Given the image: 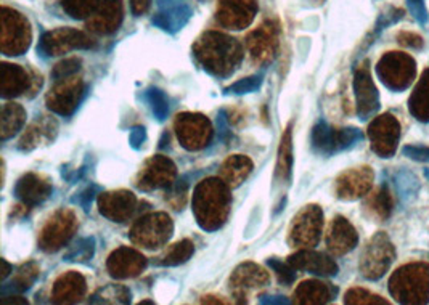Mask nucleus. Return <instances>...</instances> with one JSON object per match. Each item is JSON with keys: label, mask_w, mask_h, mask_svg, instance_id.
I'll return each mask as SVG.
<instances>
[{"label": "nucleus", "mask_w": 429, "mask_h": 305, "mask_svg": "<svg viewBox=\"0 0 429 305\" xmlns=\"http://www.w3.org/2000/svg\"><path fill=\"white\" fill-rule=\"evenodd\" d=\"M31 26L20 11L2 8V53L8 57L21 55L31 44Z\"/></svg>", "instance_id": "7ed1b4c3"}, {"label": "nucleus", "mask_w": 429, "mask_h": 305, "mask_svg": "<svg viewBox=\"0 0 429 305\" xmlns=\"http://www.w3.org/2000/svg\"><path fill=\"white\" fill-rule=\"evenodd\" d=\"M261 76H253V77H246V79H241L235 82L234 86H230L227 88V92L230 93H251L254 91H258V88L261 87Z\"/></svg>", "instance_id": "58836bf2"}, {"label": "nucleus", "mask_w": 429, "mask_h": 305, "mask_svg": "<svg viewBox=\"0 0 429 305\" xmlns=\"http://www.w3.org/2000/svg\"><path fill=\"white\" fill-rule=\"evenodd\" d=\"M176 132L183 148L195 151L210 145L212 139V125L202 115L183 113L176 119Z\"/></svg>", "instance_id": "0eeeda50"}, {"label": "nucleus", "mask_w": 429, "mask_h": 305, "mask_svg": "<svg viewBox=\"0 0 429 305\" xmlns=\"http://www.w3.org/2000/svg\"><path fill=\"white\" fill-rule=\"evenodd\" d=\"M195 253V244L190 239H182L181 243H177L172 246L166 255L161 260V265L164 267H176L185 262L193 255Z\"/></svg>", "instance_id": "7c9ffc66"}, {"label": "nucleus", "mask_w": 429, "mask_h": 305, "mask_svg": "<svg viewBox=\"0 0 429 305\" xmlns=\"http://www.w3.org/2000/svg\"><path fill=\"white\" fill-rule=\"evenodd\" d=\"M124 16L122 0H103L97 11L87 21V28L95 34H111L119 29Z\"/></svg>", "instance_id": "a211bd4d"}, {"label": "nucleus", "mask_w": 429, "mask_h": 305, "mask_svg": "<svg viewBox=\"0 0 429 305\" xmlns=\"http://www.w3.org/2000/svg\"><path fill=\"white\" fill-rule=\"evenodd\" d=\"M148 101H150L154 116H156L159 121H163L169 111V105H168V98H166V95L161 91H158V88H150V91H148Z\"/></svg>", "instance_id": "f704fd0d"}, {"label": "nucleus", "mask_w": 429, "mask_h": 305, "mask_svg": "<svg viewBox=\"0 0 429 305\" xmlns=\"http://www.w3.org/2000/svg\"><path fill=\"white\" fill-rule=\"evenodd\" d=\"M16 198L23 202V206L33 207L44 202L52 195V185L45 177L38 173H26L18 180L15 187Z\"/></svg>", "instance_id": "6ab92c4d"}, {"label": "nucleus", "mask_w": 429, "mask_h": 305, "mask_svg": "<svg viewBox=\"0 0 429 305\" xmlns=\"http://www.w3.org/2000/svg\"><path fill=\"white\" fill-rule=\"evenodd\" d=\"M258 11V0H220L217 20L230 29H243L249 26Z\"/></svg>", "instance_id": "4468645a"}, {"label": "nucleus", "mask_w": 429, "mask_h": 305, "mask_svg": "<svg viewBox=\"0 0 429 305\" xmlns=\"http://www.w3.org/2000/svg\"><path fill=\"white\" fill-rule=\"evenodd\" d=\"M57 132L58 122L55 119L42 116L25 130L20 143H18V148H20L21 151H31V149H35L42 145V143L53 142V139L57 137Z\"/></svg>", "instance_id": "412c9836"}, {"label": "nucleus", "mask_w": 429, "mask_h": 305, "mask_svg": "<svg viewBox=\"0 0 429 305\" xmlns=\"http://www.w3.org/2000/svg\"><path fill=\"white\" fill-rule=\"evenodd\" d=\"M106 267H108L111 277L119 280L134 278L145 270L147 259L139 251L130 248H119L110 255Z\"/></svg>", "instance_id": "f3484780"}, {"label": "nucleus", "mask_w": 429, "mask_h": 305, "mask_svg": "<svg viewBox=\"0 0 429 305\" xmlns=\"http://www.w3.org/2000/svg\"><path fill=\"white\" fill-rule=\"evenodd\" d=\"M103 0H62L63 10L71 18H76V20H84V18L92 16L97 8L100 7V4Z\"/></svg>", "instance_id": "2f4dec72"}, {"label": "nucleus", "mask_w": 429, "mask_h": 305, "mask_svg": "<svg viewBox=\"0 0 429 305\" xmlns=\"http://www.w3.org/2000/svg\"><path fill=\"white\" fill-rule=\"evenodd\" d=\"M288 262L291 267L296 268V270H306L315 275L338 273V265L330 259V257L319 253H312V251H299V253L291 255Z\"/></svg>", "instance_id": "4be33fe9"}, {"label": "nucleus", "mask_w": 429, "mask_h": 305, "mask_svg": "<svg viewBox=\"0 0 429 305\" xmlns=\"http://www.w3.org/2000/svg\"><path fill=\"white\" fill-rule=\"evenodd\" d=\"M355 93H357V103H359V115L362 119H365L368 113L378 108V93L377 88L373 87L370 74L367 69H362L355 74Z\"/></svg>", "instance_id": "5701e85b"}, {"label": "nucleus", "mask_w": 429, "mask_h": 305, "mask_svg": "<svg viewBox=\"0 0 429 305\" xmlns=\"http://www.w3.org/2000/svg\"><path fill=\"white\" fill-rule=\"evenodd\" d=\"M363 139L359 129H331L328 124L319 122L312 130V146L319 153L331 154L353 146Z\"/></svg>", "instance_id": "1a4fd4ad"}, {"label": "nucleus", "mask_w": 429, "mask_h": 305, "mask_svg": "<svg viewBox=\"0 0 429 305\" xmlns=\"http://www.w3.org/2000/svg\"><path fill=\"white\" fill-rule=\"evenodd\" d=\"M293 132H291V125L285 129L278 148V159H277V172L275 175L282 182L290 180L291 169H293Z\"/></svg>", "instance_id": "cd10ccee"}, {"label": "nucleus", "mask_w": 429, "mask_h": 305, "mask_svg": "<svg viewBox=\"0 0 429 305\" xmlns=\"http://www.w3.org/2000/svg\"><path fill=\"white\" fill-rule=\"evenodd\" d=\"M370 172L368 171H353L345 172L338 180V193L344 200H354L362 196L370 187Z\"/></svg>", "instance_id": "a878e982"}, {"label": "nucleus", "mask_w": 429, "mask_h": 305, "mask_svg": "<svg viewBox=\"0 0 429 305\" xmlns=\"http://www.w3.org/2000/svg\"><path fill=\"white\" fill-rule=\"evenodd\" d=\"M93 195H95V187L87 188V190H84L79 195V198H77V201H79V205L84 206V209H88V206H91V202L93 200Z\"/></svg>", "instance_id": "37998d69"}, {"label": "nucleus", "mask_w": 429, "mask_h": 305, "mask_svg": "<svg viewBox=\"0 0 429 305\" xmlns=\"http://www.w3.org/2000/svg\"><path fill=\"white\" fill-rule=\"evenodd\" d=\"M98 209L100 214L111 222H126L137 209V198L126 190L101 193L98 196Z\"/></svg>", "instance_id": "2eb2a0df"}, {"label": "nucleus", "mask_w": 429, "mask_h": 305, "mask_svg": "<svg viewBox=\"0 0 429 305\" xmlns=\"http://www.w3.org/2000/svg\"><path fill=\"white\" fill-rule=\"evenodd\" d=\"M86 86L81 77L69 76L55 81V86L47 93V106L62 116H71L84 98Z\"/></svg>", "instance_id": "423d86ee"}, {"label": "nucleus", "mask_w": 429, "mask_h": 305, "mask_svg": "<svg viewBox=\"0 0 429 305\" xmlns=\"http://www.w3.org/2000/svg\"><path fill=\"white\" fill-rule=\"evenodd\" d=\"M425 175L428 177V180H429V169H426V171H425Z\"/></svg>", "instance_id": "a18cd8bd"}, {"label": "nucleus", "mask_w": 429, "mask_h": 305, "mask_svg": "<svg viewBox=\"0 0 429 305\" xmlns=\"http://www.w3.org/2000/svg\"><path fill=\"white\" fill-rule=\"evenodd\" d=\"M280 45V29L273 21H267L248 35L246 47L256 63L265 64L277 57Z\"/></svg>", "instance_id": "9d476101"}, {"label": "nucleus", "mask_w": 429, "mask_h": 305, "mask_svg": "<svg viewBox=\"0 0 429 305\" xmlns=\"http://www.w3.org/2000/svg\"><path fill=\"white\" fill-rule=\"evenodd\" d=\"M130 301V291L124 286L111 284L108 288L100 289L93 296L92 302H105V304H126Z\"/></svg>", "instance_id": "473e14b6"}, {"label": "nucleus", "mask_w": 429, "mask_h": 305, "mask_svg": "<svg viewBox=\"0 0 429 305\" xmlns=\"http://www.w3.org/2000/svg\"><path fill=\"white\" fill-rule=\"evenodd\" d=\"M193 52L202 68L216 76L231 74L243 58L240 42L217 31L202 34L195 44Z\"/></svg>", "instance_id": "f257e3e1"}, {"label": "nucleus", "mask_w": 429, "mask_h": 305, "mask_svg": "<svg viewBox=\"0 0 429 305\" xmlns=\"http://www.w3.org/2000/svg\"><path fill=\"white\" fill-rule=\"evenodd\" d=\"M26 121V111L25 108L16 105V103H7L2 108V129H0V135L2 140H7L10 137H13L18 130L23 127V124Z\"/></svg>", "instance_id": "c85d7f7f"}, {"label": "nucleus", "mask_w": 429, "mask_h": 305, "mask_svg": "<svg viewBox=\"0 0 429 305\" xmlns=\"http://www.w3.org/2000/svg\"><path fill=\"white\" fill-rule=\"evenodd\" d=\"M321 211L317 206H307L294 217L290 230V243L299 248H312L317 244L321 230Z\"/></svg>", "instance_id": "9b49d317"}, {"label": "nucleus", "mask_w": 429, "mask_h": 305, "mask_svg": "<svg viewBox=\"0 0 429 305\" xmlns=\"http://www.w3.org/2000/svg\"><path fill=\"white\" fill-rule=\"evenodd\" d=\"M77 230V219L69 209H59L52 217L47 220L39 235V246L45 253H55V251L67 246Z\"/></svg>", "instance_id": "20e7f679"}, {"label": "nucleus", "mask_w": 429, "mask_h": 305, "mask_svg": "<svg viewBox=\"0 0 429 305\" xmlns=\"http://www.w3.org/2000/svg\"><path fill=\"white\" fill-rule=\"evenodd\" d=\"M408 7L420 23H425L428 20V13L425 5H423V0H408Z\"/></svg>", "instance_id": "a19ab883"}, {"label": "nucleus", "mask_w": 429, "mask_h": 305, "mask_svg": "<svg viewBox=\"0 0 429 305\" xmlns=\"http://www.w3.org/2000/svg\"><path fill=\"white\" fill-rule=\"evenodd\" d=\"M231 206L230 187L222 178H207L193 193V212L201 229L217 230L225 224Z\"/></svg>", "instance_id": "f03ea898"}, {"label": "nucleus", "mask_w": 429, "mask_h": 305, "mask_svg": "<svg viewBox=\"0 0 429 305\" xmlns=\"http://www.w3.org/2000/svg\"><path fill=\"white\" fill-rule=\"evenodd\" d=\"M357 243V235L353 225L345 222L344 219L338 217L331 225L330 235H328V248L331 253L335 254H344L353 249Z\"/></svg>", "instance_id": "b1692460"}, {"label": "nucleus", "mask_w": 429, "mask_h": 305, "mask_svg": "<svg viewBox=\"0 0 429 305\" xmlns=\"http://www.w3.org/2000/svg\"><path fill=\"white\" fill-rule=\"evenodd\" d=\"M269 267L272 268L273 272L277 273L278 280L282 281L283 284H291L296 278V273L294 267L290 265V262H286V264H283V262H280L277 259H270L269 260Z\"/></svg>", "instance_id": "4c0bfd02"}, {"label": "nucleus", "mask_w": 429, "mask_h": 305, "mask_svg": "<svg viewBox=\"0 0 429 305\" xmlns=\"http://www.w3.org/2000/svg\"><path fill=\"white\" fill-rule=\"evenodd\" d=\"M267 283H269V273L253 262H246V264L236 267L234 275L230 277V289L240 302L246 301L249 292L262 288Z\"/></svg>", "instance_id": "dca6fc26"}, {"label": "nucleus", "mask_w": 429, "mask_h": 305, "mask_svg": "<svg viewBox=\"0 0 429 305\" xmlns=\"http://www.w3.org/2000/svg\"><path fill=\"white\" fill-rule=\"evenodd\" d=\"M151 7V0H130V8L135 16L145 15Z\"/></svg>", "instance_id": "79ce46f5"}, {"label": "nucleus", "mask_w": 429, "mask_h": 305, "mask_svg": "<svg viewBox=\"0 0 429 305\" xmlns=\"http://www.w3.org/2000/svg\"><path fill=\"white\" fill-rule=\"evenodd\" d=\"M176 180V166L169 158L153 156L148 159L137 178L140 190L169 188Z\"/></svg>", "instance_id": "ddd939ff"}, {"label": "nucleus", "mask_w": 429, "mask_h": 305, "mask_svg": "<svg viewBox=\"0 0 429 305\" xmlns=\"http://www.w3.org/2000/svg\"><path fill=\"white\" fill-rule=\"evenodd\" d=\"M172 230H174V225L168 214H150L137 220L130 231V239L143 248L153 249L163 246L171 238Z\"/></svg>", "instance_id": "39448f33"}, {"label": "nucleus", "mask_w": 429, "mask_h": 305, "mask_svg": "<svg viewBox=\"0 0 429 305\" xmlns=\"http://www.w3.org/2000/svg\"><path fill=\"white\" fill-rule=\"evenodd\" d=\"M251 171H253L251 159L248 156H243V154H235V156H230L222 164V169H220V178H222L230 188H235L246 180Z\"/></svg>", "instance_id": "393cba45"}, {"label": "nucleus", "mask_w": 429, "mask_h": 305, "mask_svg": "<svg viewBox=\"0 0 429 305\" xmlns=\"http://www.w3.org/2000/svg\"><path fill=\"white\" fill-rule=\"evenodd\" d=\"M81 69V58H67L59 62L52 71V77L55 81L63 79V77L74 76Z\"/></svg>", "instance_id": "c9c22d12"}, {"label": "nucleus", "mask_w": 429, "mask_h": 305, "mask_svg": "<svg viewBox=\"0 0 429 305\" xmlns=\"http://www.w3.org/2000/svg\"><path fill=\"white\" fill-rule=\"evenodd\" d=\"M42 86V77L28 73L18 64L2 63L0 68V92L2 97L10 98L28 91H38Z\"/></svg>", "instance_id": "f8f14e48"}, {"label": "nucleus", "mask_w": 429, "mask_h": 305, "mask_svg": "<svg viewBox=\"0 0 429 305\" xmlns=\"http://www.w3.org/2000/svg\"><path fill=\"white\" fill-rule=\"evenodd\" d=\"M40 273L39 265L35 262H28V264H23L20 268H18L13 280L10 281V284H5L2 288V294L4 292H23L29 289L33 286V283L38 280Z\"/></svg>", "instance_id": "c756f323"}, {"label": "nucleus", "mask_w": 429, "mask_h": 305, "mask_svg": "<svg viewBox=\"0 0 429 305\" xmlns=\"http://www.w3.org/2000/svg\"><path fill=\"white\" fill-rule=\"evenodd\" d=\"M93 39L86 33L71 28H58L45 33L40 39V50L49 57H57L77 49H91Z\"/></svg>", "instance_id": "6e6552de"}, {"label": "nucleus", "mask_w": 429, "mask_h": 305, "mask_svg": "<svg viewBox=\"0 0 429 305\" xmlns=\"http://www.w3.org/2000/svg\"><path fill=\"white\" fill-rule=\"evenodd\" d=\"M93 251H95L93 238L79 239L76 246H73L68 251V254H67V257H64V259L69 260V262H86L88 259H92Z\"/></svg>", "instance_id": "72a5a7b5"}, {"label": "nucleus", "mask_w": 429, "mask_h": 305, "mask_svg": "<svg viewBox=\"0 0 429 305\" xmlns=\"http://www.w3.org/2000/svg\"><path fill=\"white\" fill-rule=\"evenodd\" d=\"M87 291L86 280L81 273L69 272L59 277L52 291V301L57 304H74L84 297Z\"/></svg>", "instance_id": "aec40b11"}, {"label": "nucleus", "mask_w": 429, "mask_h": 305, "mask_svg": "<svg viewBox=\"0 0 429 305\" xmlns=\"http://www.w3.org/2000/svg\"><path fill=\"white\" fill-rule=\"evenodd\" d=\"M187 183L183 182H174L169 187V191L166 195V200H168L169 205H172L174 209H182L183 205L187 201Z\"/></svg>", "instance_id": "e433bc0d"}, {"label": "nucleus", "mask_w": 429, "mask_h": 305, "mask_svg": "<svg viewBox=\"0 0 429 305\" xmlns=\"http://www.w3.org/2000/svg\"><path fill=\"white\" fill-rule=\"evenodd\" d=\"M333 296L328 284L320 281H304L296 289L294 301L297 304H324L328 302Z\"/></svg>", "instance_id": "bb28decb"}, {"label": "nucleus", "mask_w": 429, "mask_h": 305, "mask_svg": "<svg viewBox=\"0 0 429 305\" xmlns=\"http://www.w3.org/2000/svg\"><path fill=\"white\" fill-rule=\"evenodd\" d=\"M2 264H4V273H2V280H5L10 275V272H11V267L7 264V260H2Z\"/></svg>", "instance_id": "c03bdc74"}, {"label": "nucleus", "mask_w": 429, "mask_h": 305, "mask_svg": "<svg viewBox=\"0 0 429 305\" xmlns=\"http://www.w3.org/2000/svg\"><path fill=\"white\" fill-rule=\"evenodd\" d=\"M402 153L405 156L413 159V161H420V163H429V148L426 146H415V145H408L402 148Z\"/></svg>", "instance_id": "ea45409f"}]
</instances>
